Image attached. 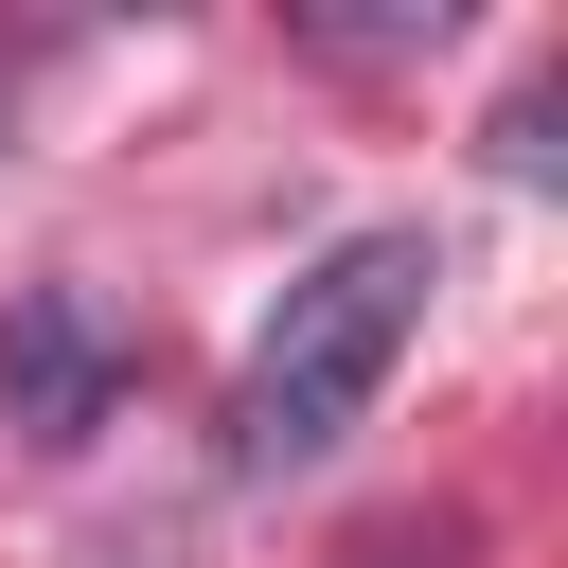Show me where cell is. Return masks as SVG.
Instances as JSON below:
<instances>
[{"mask_svg":"<svg viewBox=\"0 0 568 568\" xmlns=\"http://www.w3.org/2000/svg\"><path fill=\"white\" fill-rule=\"evenodd\" d=\"M426 284H444L426 231H337V248L266 302V337H248V373H231V408H213V462H231V479H302V462H337V444L373 426V390H390Z\"/></svg>","mask_w":568,"mask_h":568,"instance_id":"cell-1","label":"cell"},{"mask_svg":"<svg viewBox=\"0 0 568 568\" xmlns=\"http://www.w3.org/2000/svg\"><path fill=\"white\" fill-rule=\"evenodd\" d=\"M106 390H124V337L89 320V284H18L0 302V426L18 444H89Z\"/></svg>","mask_w":568,"mask_h":568,"instance_id":"cell-2","label":"cell"},{"mask_svg":"<svg viewBox=\"0 0 568 568\" xmlns=\"http://www.w3.org/2000/svg\"><path fill=\"white\" fill-rule=\"evenodd\" d=\"M355 568H444V532H373V550H355Z\"/></svg>","mask_w":568,"mask_h":568,"instance_id":"cell-3","label":"cell"},{"mask_svg":"<svg viewBox=\"0 0 568 568\" xmlns=\"http://www.w3.org/2000/svg\"><path fill=\"white\" fill-rule=\"evenodd\" d=\"M18 71H36V53H18V36H0V106H18Z\"/></svg>","mask_w":568,"mask_h":568,"instance_id":"cell-4","label":"cell"}]
</instances>
